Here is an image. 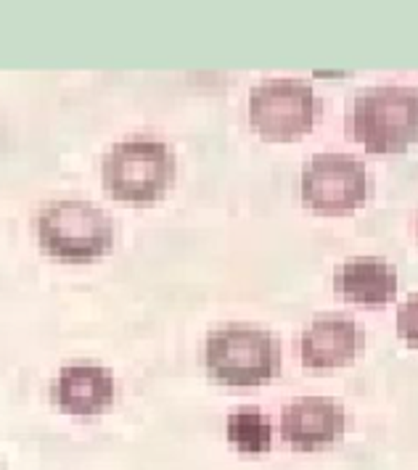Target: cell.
Wrapping results in <instances>:
<instances>
[{"label": "cell", "mask_w": 418, "mask_h": 470, "mask_svg": "<svg viewBox=\"0 0 418 470\" xmlns=\"http://www.w3.org/2000/svg\"><path fill=\"white\" fill-rule=\"evenodd\" d=\"M37 241L56 259L85 262L112 251L114 225L109 214L90 201L64 198L40 212Z\"/></svg>", "instance_id": "4"}, {"label": "cell", "mask_w": 418, "mask_h": 470, "mask_svg": "<svg viewBox=\"0 0 418 470\" xmlns=\"http://www.w3.org/2000/svg\"><path fill=\"white\" fill-rule=\"evenodd\" d=\"M321 101L305 79L270 77L249 93V122L265 141H297L312 130Z\"/></svg>", "instance_id": "5"}, {"label": "cell", "mask_w": 418, "mask_h": 470, "mask_svg": "<svg viewBox=\"0 0 418 470\" xmlns=\"http://www.w3.org/2000/svg\"><path fill=\"white\" fill-rule=\"evenodd\" d=\"M334 288L347 301L379 307L397 294V269L384 256H352L337 267Z\"/></svg>", "instance_id": "10"}, {"label": "cell", "mask_w": 418, "mask_h": 470, "mask_svg": "<svg viewBox=\"0 0 418 470\" xmlns=\"http://www.w3.org/2000/svg\"><path fill=\"white\" fill-rule=\"evenodd\" d=\"M347 412L328 396H299L281 412V436L297 452H315L344 436Z\"/></svg>", "instance_id": "7"}, {"label": "cell", "mask_w": 418, "mask_h": 470, "mask_svg": "<svg viewBox=\"0 0 418 470\" xmlns=\"http://www.w3.org/2000/svg\"><path fill=\"white\" fill-rule=\"evenodd\" d=\"M299 190L318 214H350L368 201V170L350 154H315L302 170Z\"/></svg>", "instance_id": "6"}, {"label": "cell", "mask_w": 418, "mask_h": 470, "mask_svg": "<svg viewBox=\"0 0 418 470\" xmlns=\"http://www.w3.org/2000/svg\"><path fill=\"white\" fill-rule=\"evenodd\" d=\"M397 333L402 341L418 346V294H410L397 309Z\"/></svg>", "instance_id": "12"}, {"label": "cell", "mask_w": 418, "mask_h": 470, "mask_svg": "<svg viewBox=\"0 0 418 470\" xmlns=\"http://www.w3.org/2000/svg\"><path fill=\"white\" fill-rule=\"evenodd\" d=\"M114 376L93 362H74L61 367L50 386V396L69 415H96L114 402Z\"/></svg>", "instance_id": "9"}, {"label": "cell", "mask_w": 418, "mask_h": 470, "mask_svg": "<svg viewBox=\"0 0 418 470\" xmlns=\"http://www.w3.org/2000/svg\"><path fill=\"white\" fill-rule=\"evenodd\" d=\"M103 185L119 204L151 206L175 180V154L154 138L119 141L103 156Z\"/></svg>", "instance_id": "2"}, {"label": "cell", "mask_w": 418, "mask_h": 470, "mask_svg": "<svg viewBox=\"0 0 418 470\" xmlns=\"http://www.w3.org/2000/svg\"><path fill=\"white\" fill-rule=\"evenodd\" d=\"M228 441L243 452V455H262L273 444V428L268 415H262L257 407H246L230 412L226 420Z\"/></svg>", "instance_id": "11"}, {"label": "cell", "mask_w": 418, "mask_h": 470, "mask_svg": "<svg viewBox=\"0 0 418 470\" xmlns=\"http://www.w3.org/2000/svg\"><path fill=\"white\" fill-rule=\"evenodd\" d=\"M347 130L370 154H400L418 141V90L376 85L355 95Z\"/></svg>", "instance_id": "1"}, {"label": "cell", "mask_w": 418, "mask_h": 470, "mask_svg": "<svg viewBox=\"0 0 418 470\" xmlns=\"http://www.w3.org/2000/svg\"><path fill=\"white\" fill-rule=\"evenodd\" d=\"M209 376L226 386H259L278 376L281 346L270 330L255 325H223L204 344Z\"/></svg>", "instance_id": "3"}, {"label": "cell", "mask_w": 418, "mask_h": 470, "mask_svg": "<svg viewBox=\"0 0 418 470\" xmlns=\"http://www.w3.org/2000/svg\"><path fill=\"white\" fill-rule=\"evenodd\" d=\"M366 336L352 317L323 314L315 317L299 338V357L310 370H334L357 360Z\"/></svg>", "instance_id": "8"}, {"label": "cell", "mask_w": 418, "mask_h": 470, "mask_svg": "<svg viewBox=\"0 0 418 470\" xmlns=\"http://www.w3.org/2000/svg\"><path fill=\"white\" fill-rule=\"evenodd\" d=\"M416 235H418V214H416Z\"/></svg>", "instance_id": "13"}]
</instances>
